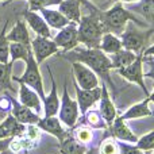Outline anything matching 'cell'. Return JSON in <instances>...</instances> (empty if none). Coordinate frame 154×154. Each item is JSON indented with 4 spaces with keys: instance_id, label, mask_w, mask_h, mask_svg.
<instances>
[{
    "instance_id": "1",
    "label": "cell",
    "mask_w": 154,
    "mask_h": 154,
    "mask_svg": "<svg viewBox=\"0 0 154 154\" xmlns=\"http://www.w3.org/2000/svg\"><path fill=\"white\" fill-rule=\"evenodd\" d=\"M62 57L66 60H70L72 62H81L85 66H88L92 72L97 73L99 76L103 79L104 82H108L111 85L112 91L115 92V85L111 81L109 77V70H111V62H109V57L104 54L99 48L95 49H87V48H79L76 46L75 49L69 51H64L61 53ZM116 93V92H115Z\"/></svg>"
},
{
    "instance_id": "2",
    "label": "cell",
    "mask_w": 154,
    "mask_h": 154,
    "mask_svg": "<svg viewBox=\"0 0 154 154\" xmlns=\"http://www.w3.org/2000/svg\"><path fill=\"white\" fill-rule=\"evenodd\" d=\"M97 16L101 20L104 29L107 32H112V34L119 37L123 32V30L127 26V22H133L137 26L145 27L143 20H139L131 11H128L127 8H125V5L119 2L112 3V5L109 8L104 11H97Z\"/></svg>"
},
{
    "instance_id": "3",
    "label": "cell",
    "mask_w": 154,
    "mask_h": 154,
    "mask_svg": "<svg viewBox=\"0 0 154 154\" xmlns=\"http://www.w3.org/2000/svg\"><path fill=\"white\" fill-rule=\"evenodd\" d=\"M97 11H89L88 15H81L77 27V38L79 43H82L87 49H95L100 45L101 37H103L106 29H104L101 20L97 16Z\"/></svg>"
},
{
    "instance_id": "4",
    "label": "cell",
    "mask_w": 154,
    "mask_h": 154,
    "mask_svg": "<svg viewBox=\"0 0 154 154\" xmlns=\"http://www.w3.org/2000/svg\"><path fill=\"white\" fill-rule=\"evenodd\" d=\"M154 30H146V31H139L137 29L135 23L126 26V29L123 30V32L119 35L122 38V46L126 50L134 51V53H142L146 49L147 42H149L150 37H152Z\"/></svg>"
},
{
    "instance_id": "5",
    "label": "cell",
    "mask_w": 154,
    "mask_h": 154,
    "mask_svg": "<svg viewBox=\"0 0 154 154\" xmlns=\"http://www.w3.org/2000/svg\"><path fill=\"white\" fill-rule=\"evenodd\" d=\"M26 61V72L22 77H11L12 81H22L30 87L31 89H34L35 92L38 93V96L41 97V100L43 101L45 99V92H43V81H42V76H41L39 72V64L35 61L34 54H32V50L29 51V56L24 60Z\"/></svg>"
},
{
    "instance_id": "6",
    "label": "cell",
    "mask_w": 154,
    "mask_h": 154,
    "mask_svg": "<svg viewBox=\"0 0 154 154\" xmlns=\"http://www.w3.org/2000/svg\"><path fill=\"white\" fill-rule=\"evenodd\" d=\"M60 114L58 119L61 123L66 126V128L75 127L77 119H79V106L77 101L70 99L69 93H68L66 84L64 87V93H62V99L60 100Z\"/></svg>"
},
{
    "instance_id": "7",
    "label": "cell",
    "mask_w": 154,
    "mask_h": 154,
    "mask_svg": "<svg viewBox=\"0 0 154 154\" xmlns=\"http://www.w3.org/2000/svg\"><path fill=\"white\" fill-rule=\"evenodd\" d=\"M142 64H143V61H142V53H139V54H137V58L134 60L130 65H127V66H125V68H120V69H116V73L119 76H122L123 79H126L127 81L138 84L139 87L143 89L145 95L149 96L150 92L147 91L146 84H145Z\"/></svg>"
},
{
    "instance_id": "8",
    "label": "cell",
    "mask_w": 154,
    "mask_h": 154,
    "mask_svg": "<svg viewBox=\"0 0 154 154\" xmlns=\"http://www.w3.org/2000/svg\"><path fill=\"white\" fill-rule=\"evenodd\" d=\"M30 46H31L32 54L34 58L38 64H42L46 58H49L53 54H58L60 53V48L53 42V39L50 38H45L37 35L34 39L30 41Z\"/></svg>"
},
{
    "instance_id": "9",
    "label": "cell",
    "mask_w": 154,
    "mask_h": 154,
    "mask_svg": "<svg viewBox=\"0 0 154 154\" xmlns=\"http://www.w3.org/2000/svg\"><path fill=\"white\" fill-rule=\"evenodd\" d=\"M73 68V75L76 79V84L79 85L81 89H93V88L99 87V79L95 72L85 66L81 62H72Z\"/></svg>"
},
{
    "instance_id": "10",
    "label": "cell",
    "mask_w": 154,
    "mask_h": 154,
    "mask_svg": "<svg viewBox=\"0 0 154 154\" xmlns=\"http://www.w3.org/2000/svg\"><path fill=\"white\" fill-rule=\"evenodd\" d=\"M5 96L8 97L11 104L10 112L12 114V116L18 120L22 125H37V122L39 120V115L35 114L32 109H30L29 107L23 106L20 101H18L16 99H14L10 93H5Z\"/></svg>"
},
{
    "instance_id": "11",
    "label": "cell",
    "mask_w": 154,
    "mask_h": 154,
    "mask_svg": "<svg viewBox=\"0 0 154 154\" xmlns=\"http://www.w3.org/2000/svg\"><path fill=\"white\" fill-rule=\"evenodd\" d=\"M53 42L58 48L64 49V51H69L79 46V38H77V23L69 22L65 27L60 30V32L53 38Z\"/></svg>"
},
{
    "instance_id": "12",
    "label": "cell",
    "mask_w": 154,
    "mask_h": 154,
    "mask_svg": "<svg viewBox=\"0 0 154 154\" xmlns=\"http://www.w3.org/2000/svg\"><path fill=\"white\" fill-rule=\"evenodd\" d=\"M76 88V95H77V106H79L80 114H85L88 109H91V107H93V104L97 103L100 99L101 88L96 87L93 89H81L79 85L75 82Z\"/></svg>"
},
{
    "instance_id": "13",
    "label": "cell",
    "mask_w": 154,
    "mask_h": 154,
    "mask_svg": "<svg viewBox=\"0 0 154 154\" xmlns=\"http://www.w3.org/2000/svg\"><path fill=\"white\" fill-rule=\"evenodd\" d=\"M100 108H99V112H100L101 118L104 119L106 125L108 127H111L112 122H114L115 116H116V108L114 106V101L112 99L109 97V93H108V89H107V85L106 82H101V93H100Z\"/></svg>"
},
{
    "instance_id": "14",
    "label": "cell",
    "mask_w": 154,
    "mask_h": 154,
    "mask_svg": "<svg viewBox=\"0 0 154 154\" xmlns=\"http://www.w3.org/2000/svg\"><path fill=\"white\" fill-rule=\"evenodd\" d=\"M37 127L42 131H46V133L51 134L53 137H56L60 142L68 135L69 131H66L64 128V126L61 125L58 118L56 116H43L39 118V120L37 122Z\"/></svg>"
},
{
    "instance_id": "15",
    "label": "cell",
    "mask_w": 154,
    "mask_h": 154,
    "mask_svg": "<svg viewBox=\"0 0 154 154\" xmlns=\"http://www.w3.org/2000/svg\"><path fill=\"white\" fill-rule=\"evenodd\" d=\"M109 130H111V133H112V137L116 138L118 141L127 142V143H133V145L138 141V137L127 127L126 122L122 119L120 115H116V116H115Z\"/></svg>"
},
{
    "instance_id": "16",
    "label": "cell",
    "mask_w": 154,
    "mask_h": 154,
    "mask_svg": "<svg viewBox=\"0 0 154 154\" xmlns=\"http://www.w3.org/2000/svg\"><path fill=\"white\" fill-rule=\"evenodd\" d=\"M24 130H26V125L19 123L18 120L12 116V114L8 112L7 118H5L3 122H0V139L19 137L24 133Z\"/></svg>"
},
{
    "instance_id": "17",
    "label": "cell",
    "mask_w": 154,
    "mask_h": 154,
    "mask_svg": "<svg viewBox=\"0 0 154 154\" xmlns=\"http://www.w3.org/2000/svg\"><path fill=\"white\" fill-rule=\"evenodd\" d=\"M18 82L20 85V89H19V101L23 106L32 109L35 114L39 115L41 114V97L38 96V93L34 89H31L30 87H27L24 82H22V81H18Z\"/></svg>"
},
{
    "instance_id": "18",
    "label": "cell",
    "mask_w": 154,
    "mask_h": 154,
    "mask_svg": "<svg viewBox=\"0 0 154 154\" xmlns=\"http://www.w3.org/2000/svg\"><path fill=\"white\" fill-rule=\"evenodd\" d=\"M24 19L27 20L29 26L32 29V31L35 32L37 35H41V37H45V38H50L51 37V31H50V27L48 26L43 18L41 15H38L37 11H24L23 12Z\"/></svg>"
},
{
    "instance_id": "19",
    "label": "cell",
    "mask_w": 154,
    "mask_h": 154,
    "mask_svg": "<svg viewBox=\"0 0 154 154\" xmlns=\"http://www.w3.org/2000/svg\"><path fill=\"white\" fill-rule=\"evenodd\" d=\"M48 70L51 80V91L49 93V96H45V99H43V111H45V116H56L60 109V99L58 95H57V82L53 77V72L49 66Z\"/></svg>"
},
{
    "instance_id": "20",
    "label": "cell",
    "mask_w": 154,
    "mask_h": 154,
    "mask_svg": "<svg viewBox=\"0 0 154 154\" xmlns=\"http://www.w3.org/2000/svg\"><path fill=\"white\" fill-rule=\"evenodd\" d=\"M152 100H153V96L152 95L146 96V99H145L143 101L134 104V106L130 107V108H128L125 114L120 115V116H122V119L123 120H127V119H138V118L152 116L153 112H152V109H150V107H149L150 103H152Z\"/></svg>"
},
{
    "instance_id": "21",
    "label": "cell",
    "mask_w": 154,
    "mask_h": 154,
    "mask_svg": "<svg viewBox=\"0 0 154 154\" xmlns=\"http://www.w3.org/2000/svg\"><path fill=\"white\" fill-rule=\"evenodd\" d=\"M41 12V16L43 18V20L48 23L49 27L56 30H61L62 27H65L66 24H69L70 20H68L60 11L56 10H49V8H39L38 10Z\"/></svg>"
},
{
    "instance_id": "22",
    "label": "cell",
    "mask_w": 154,
    "mask_h": 154,
    "mask_svg": "<svg viewBox=\"0 0 154 154\" xmlns=\"http://www.w3.org/2000/svg\"><path fill=\"white\" fill-rule=\"evenodd\" d=\"M58 5V11L68 20L79 23L81 18V3L79 0H62Z\"/></svg>"
},
{
    "instance_id": "23",
    "label": "cell",
    "mask_w": 154,
    "mask_h": 154,
    "mask_svg": "<svg viewBox=\"0 0 154 154\" xmlns=\"http://www.w3.org/2000/svg\"><path fill=\"white\" fill-rule=\"evenodd\" d=\"M87 145L79 142L70 133L60 142V153L61 154H87Z\"/></svg>"
},
{
    "instance_id": "24",
    "label": "cell",
    "mask_w": 154,
    "mask_h": 154,
    "mask_svg": "<svg viewBox=\"0 0 154 154\" xmlns=\"http://www.w3.org/2000/svg\"><path fill=\"white\" fill-rule=\"evenodd\" d=\"M76 125H81V126H87L89 128L93 130H100V128H106L107 125L104 122V119L101 118L100 112L96 109H88L85 114L81 115L80 119H77Z\"/></svg>"
},
{
    "instance_id": "25",
    "label": "cell",
    "mask_w": 154,
    "mask_h": 154,
    "mask_svg": "<svg viewBox=\"0 0 154 154\" xmlns=\"http://www.w3.org/2000/svg\"><path fill=\"white\" fill-rule=\"evenodd\" d=\"M7 37L8 42H18V43H22V45L27 46V48H31L30 46V34H29V30H27L26 24L22 20H18L12 30H11L8 34H5Z\"/></svg>"
},
{
    "instance_id": "26",
    "label": "cell",
    "mask_w": 154,
    "mask_h": 154,
    "mask_svg": "<svg viewBox=\"0 0 154 154\" xmlns=\"http://www.w3.org/2000/svg\"><path fill=\"white\" fill-rule=\"evenodd\" d=\"M99 49L103 51L104 54H114L116 51H119L120 49H123L122 46V41L118 35L112 34V32H104L103 37H101L100 45H99Z\"/></svg>"
},
{
    "instance_id": "27",
    "label": "cell",
    "mask_w": 154,
    "mask_h": 154,
    "mask_svg": "<svg viewBox=\"0 0 154 154\" xmlns=\"http://www.w3.org/2000/svg\"><path fill=\"white\" fill-rule=\"evenodd\" d=\"M137 58V54L134 51L120 49L119 51L109 56V62H111V69H120L127 65H130L134 60Z\"/></svg>"
},
{
    "instance_id": "28",
    "label": "cell",
    "mask_w": 154,
    "mask_h": 154,
    "mask_svg": "<svg viewBox=\"0 0 154 154\" xmlns=\"http://www.w3.org/2000/svg\"><path fill=\"white\" fill-rule=\"evenodd\" d=\"M135 5H130L131 11H135L139 15L145 16L147 22L150 24H153L154 22V0H138Z\"/></svg>"
},
{
    "instance_id": "29",
    "label": "cell",
    "mask_w": 154,
    "mask_h": 154,
    "mask_svg": "<svg viewBox=\"0 0 154 154\" xmlns=\"http://www.w3.org/2000/svg\"><path fill=\"white\" fill-rule=\"evenodd\" d=\"M12 65L14 61H8L5 64L0 62V92H4L5 89L8 91H14L12 85H11V70H12Z\"/></svg>"
},
{
    "instance_id": "30",
    "label": "cell",
    "mask_w": 154,
    "mask_h": 154,
    "mask_svg": "<svg viewBox=\"0 0 154 154\" xmlns=\"http://www.w3.org/2000/svg\"><path fill=\"white\" fill-rule=\"evenodd\" d=\"M30 50H31V48H27V46L22 45V43L10 42V48H8V51H10V61L15 62L16 60H26Z\"/></svg>"
},
{
    "instance_id": "31",
    "label": "cell",
    "mask_w": 154,
    "mask_h": 154,
    "mask_svg": "<svg viewBox=\"0 0 154 154\" xmlns=\"http://www.w3.org/2000/svg\"><path fill=\"white\" fill-rule=\"evenodd\" d=\"M7 26H8V20H5L4 26H3L2 31H0V62L2 64H5V62L10 61V51H8V48H10V42H8L7 37Z\"/></svg>"
},
{
    "instance_id": "32",
    "label": "cell",
    "mask_w": 154,
    "mask_h": 154,
    "mask_svg": "<svg viewBox=\"0 0 154 154\" xmlns=\"http://www.w3.org/2000/svg\"><path fill=\"white\" fill-rule=\"evenodd\" d=\"M134 145H135L139 150H142V152L153 150L154 149V131H150V133L145 134V135L142 137V138H139Z\"/></svg>"
},
{
    "instance_id": "33",
    "label": "cell",
    "mask_w": 154,
    "mask_h": 154,
    "mask_svg": "<svg viewBox=\"0 0 154 154\" xmlns=\"http://www.w3.org/2000/svg\"><path fill=\"white\" fill-rule=\"evenodd\" d=\"M62 0H29V10L38 11L39 8H48L49 5H58Z\"/></svg>"
},
{
    "instance_id": "34",
    "label": "cell",
    "mask_w": 154,
    "mask_h": 154,
    "mask_svg": "<svg viewBox=\"0 0 154 154\" xmlns=\"http://www.w3.org/2000/svg\"><path fill=\"white\" fill-rule=\"evenodd\" d=\"M100 154H119V149H118V142H115L114 139L108 138L100 145L99 149Z\"/></svg>"
},
{
    "instance_id": "35",
    "label": "cell",
    "mask_w": 154,
    "mask_h": 154,
    "mask_svg": "<svg viewBox=\"0 0 154 154\" xmlns=\"http://www.w3.org/2000/svg\"><path fill=\"white\" fill-rule=\"evenodd\" d=\"M118 149L119 154H145V152L139 150L137 146H133V143H127V142H118Z\"/></svg>"
},
{
    "instance_id": "36",
    "label": "cell",
    "mask_w": 154,
    "mask_h": 154,
    "mask_svg": "<svg viewBox=\"0 0 154 154\" xmlns=\"http://www.w3.org/2000/svg\"><path fill=\"white\" fill-rule=\"evenodd\" d=\"M88 2H91L96 8H97V10H100V11L107 10V8L114 3L112 0H88Z\"/></svg>"
},
{
    "instance_id": "37",
    "label": "cell",
    "mask_w": 154,
    "mask_h": 154,
    "mask_svg": "<svg viewBox=\"0 0 154 154\" xmlns=\"http://www.w3.org/2000/svg\"><path fill=\"white\" fill-rule=\"evenodd\" d=\"M11 109V104H10V100H8L7 96H3V97H0V111L3 112H10Z\"/></svg>"
},
{
    "instance_id": "38",
    "label": "cell",
    "mask_w": 154,
    "mask_h": 154,
    "mask_svg": "<svg viewBox=\"0 0 154 154\" xmlns=\"http://www.w3.org/2000/svg\"><path fill=\"white\" fill-rule=\"evenodd\" d=\"M12 141V138H5V139H0V153L3 152V150L8 149V146H10V142Z\"/></svg>"
},
{
    "instance_id": "39",
    "label": "cell",
    "mask_w": 154,
    "mask_h": 154,
    "mask_svg": "<svg viewBox=\"0 0 154 154\" xmlns=\"http://www.w3.org/2000/svg\"><path fill=\"white\" fill-rule=\"evenodd\" d=\"M87 154H100V152H99V147L97 146H92L91 149L87 150Z\"/></svg>"
},
{
    "instance_id": "40",
    "label": "cell",
    "mask_w": 154,
    "mask_h": 154,
    "mask_svg": "<svg viewBox=\"0 0 154 154\" xmlns=\"http://www.w3.org/2000/svg\"><path fill=\"white\" fill-rule=\"evenodd\" d=\"M112 2H119V3H134V2H138V0H112Z\"/></svg>"
},
{
    "instance_id": "41",
    "label": "cell",
    "mask_w": 154,
    "mask_h": 154,
    "mask_svg": "<svg viewBox=\"0 0 154 154\" xmlns=\"http://www.w3.org/2000/svg\"><path fill=\"white\" fill-rule=\"evenodd\" d=\"M0 154H16V153L11 152V150H10V149H5V150H3V152H2V153H0Z\"/></svg>"
},
{
    "instance_id": "42",
    "label": "cell",
    "mask_w": 154,
    "mask_h": 154,
    "mask_svg": "<svg viewBox=\"0 0 154 154\" xmlns=\"http://www.w3.org/2000/svg\"><path fill=\"white\" fill-rule=\"evenodd\" d=\"M14 0H5V2H3V5H8L10 3H12Z\"/></svg>"
},
{
    "instance_id": "43",
    "label": "cell",
    "mask_w": 154,
    "mask_h": 154,
    "mask_svg": "<svg viewBox=\"0 0 154 154\" xmlns=\"http://www.w3.org/2000/svg\"><path fill=\"white\" fill-rule=\"evenodd\" d=\"M0 2H5V0H0Z\"/></svg>"
}]
</instances>
